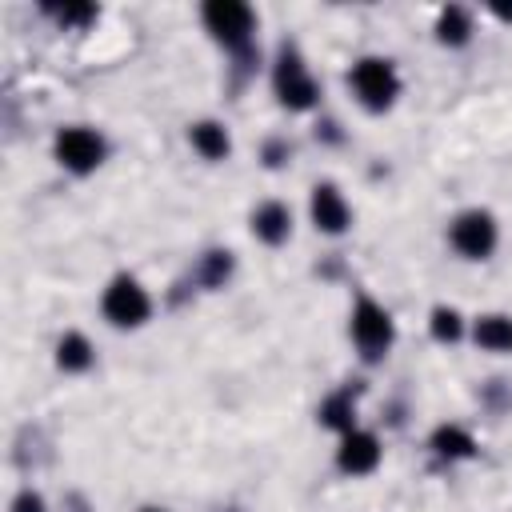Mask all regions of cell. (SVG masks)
<instances>
[{
    "mask_svg": "<svg viewBox=\"0 0 512 512\" xmlns=\"http://www.w3.org/2000/svg\"><path fill=\"white\" fill-rule=\"evenodd\" d=\"M144 512H164V508H144Z\"/></svg>",
    "mask_w": 512,
    "mask_h": 512,
    "instance_id": "obj_20",
    "label": "cell"
},
{
    "mask_svg": "<svg viewBox=\"0 0 512 512\" xmlns=\"http://www.w3.org/2000/svg\"><path fill=\"white\" fill-rule=\"evenodd\" d=\"M272 88H276V96H280L284 108H312L316 104V92H320L316 80H312V72H308V64L296 52H284L280 56V64L272 72Z\"/></svg>",
    "mask_w": 512,
    "mask_h": 512,
    "instance_id": "obj_4",
    "label": "cell"
},
{
    "mask_svg": "<svg viewBox=\"0 0 512 512\" xmlns=\"http://www.w3.org/2000/svg\"><path fill=\"white\" fill-rule=\"evenodd\" d=\"M432 448L440 452V456H448V460H456V456H472V436L460 428V424H440L436 428V436H432Z\"/></svg>",
    "mask_w": 512,
    "mask_h": 512,
    "instance_id": "obj_14",
    "label": "cell"
},
{
    "mask_svg": "<svg viewBox=\"0 0 512 512\" xmlns=\"http://www.w3.org/2000/svg\"><path fill=\"white\" fill-rule=\"evenodd\" d=\"M56 160L68 172H92L104 160V140L92 128H80V124L60 128L56 132Z\"/></svg>",
    "mask_w": 512,
    "mask_h": 512,
    "instance_id": "obj_7",
    "label": "cell"
},
{
    "mask_svg": "<svg viewBox=\"0 0 512 512\" xmlns=\"http://www.w3.org/2000/svg\"><path fill=\"white\" fill-rule=\"evenodd\" d=\"M468 32H472V20H468L464 8H444V12H440V20H436V36H440L444 44H464Z\"/></svg>",
    "mask_w": 512,
    "mask_h": 512,
    "instance_id": "obj_15",
    "label": "cell"
},
{
    "mask_svg": "<svg viewBox=\"0 0 512 512\" xmlns=\"http://www.w3.org/2000/svg\"><path fill=\"white\" fill-rule=\"evenodd\" d=\"M92 16H96V8H60V24H84Z\"/></svg>",
    "mask_w": 512,
    "mask_h": 512,
    "instance_id": "obj_19",
    "label": "cell"
},
{
    "mask_svg": "<svg viewBox=\"0 0 512 512\" xmlns=\"http://www.w3.org/2000/svg\"><path fill=\"white\" fill-rule=\"evenodd\" d=\"M12 512H48V508H44V496H40V492L24 488V492L12 500Z\"/></svg>",
    "mask_w": 512,
    "mask_h": 512,
    "instance_id": "obj_18",
    "label": "cell"
},
{
    "mask_svg": "<svg viewBox=\"0 0 512 512\" xmlns=\"http://www.w3.org/2000/svg\"><path fill=\"white\" fill-rule=\"evenodd\" d=\"M432 336H436V340H460V312L440 304V308L432 312Z\"/></svg>",
    "mask_w": 512,
    "mask_h": 512,
    "instance_id": "obj_17",
    "label": "cell"
},
{
    "mask_svg": "<svg viewBox=\"0 0 512 512\" xmlns=\"http://www.w3.org/2000/svg\"><path fill=\"white\" fill-rule=\"evenodd\" d=\"M452 248L460 252V256H468V260H484L492 248H496V220H492V212H484V208H472V212H460L456 220H452Z\"/></svg>",
    "mask_w": 512,
    "mask_h": 512,
    "instance_id": "obj_5",
    "label": "cell"
},
{
    "mask_svg": "<svg viewBox=\"0 0 512 512\" xmlns=\"http://www.w3.org/2000/svg\"><path fill=\"white\" fill-rule=\"evenodd\" d=\"M56 364H60L64 372H84V368L92 364V344H88L80 332L60 336V344H56Z\"/></svg>",
    "mask_w": 512,
    "mask_h": 512,
    "instance_id": "obj_13",
    "label": "cell"
},
{
    "mask_svg": "<svg viewBox=\"0 0 512 512\" xmlns=\"http://www.w3.org/2000/svg\"><path fill=\"white\" fill-rule=\"evenodd\" d=\"M204 24H208V32H212L216 40H224L228 48H244L248 36H252L256 16H252L248 4H236V0H212V4H204Z\"/></svg>",
    "mask_w": 512,
    "mask_h": 512,
    "instance_id": "obj_6",
    "label": "cell"
},
{
    "mask_svg": "<svg viewBox=\"0 0 512 512\" xmlns=\"http://www.w3.org/2000/svg\"><path fill=\"white\" fill-rule=\"evenodd\" d=\"M100 308H104V316H108L116 328H136V324L148 320L152 300H148V292L140 288V280H132V276H116V280L104 288Z\"/></svg>",
    "mask_w": 512,
    "mask_h": 512,
    "instance_id": "obj_3",
    "label": "cell"
},
{
    "mask_svg": "<svg viewBox=\"0 0 512 512\" xmlns=\"http://www.w3.org/2000/svg\"><path fill=\"white\" fill-rule=\"evenodd\" d=\"M472 340L484 352H512V316H500V312L480 316L472 324Z\"/></svg>",
    "mask_w": 512,
    "mask_h": 512,
    "instance_id": "obj_11",
    "label": "cell"
},
{
    "mask_svg": "<svg viewBox=\"0 0 512 512\" xmlns=\"http://www.w3.org/2000/svg\"><path fill=\"white\" fill-rule=\"evenodd\" d=\"M348 220H352V208H348V200L340 196V188H336V184H316V188H312V224H316L320 232L336 236V232L348 228Z\"/></svg>",
    "mask_w": 512,
    "mask_h": 512,
    "instance_id": "obj_8",
    "label": "cell"
},
{
    "mask_svg": "<svg viewBox=\"0 0 512 512\" xmlns=\"http://www.w3.org/2000/svg\"><path fill=\"white\" fill-rule=\"evenodd\" d=\"M352 396L348 392H336V396H328L324 400V408H320V420L328 424V428H336V432H352Z\"/></svg>",
    "mask_w": 512,
    "mask_h": 512,
    "instance_id": "obj_16",
    "label": "cell"
},
{
    "mask_svg": "<svg viewBox=\"0 0 512 512\" xmlns=\"http://www.w3.org/2000/svg\"><path fill=\"white\" fill-rule=\"evenodd\" d=\"M188 140H192V148H196L204 160H224L228 148H232L228 128L216 124V120H200V124H192V128H188Z\"/></svg>",
    "mask_w": 512,
    "mask_h": 512,
    "instance_id": "obj_12",
    "label": "cell"
},
{
    "mask_svg": "<svg viewBox=\"0 0 512 512\" xmlns=\"http://www.w3.org/2000/svg\"><path fill=\"white\" fill-rule=\"evenodd\" d=\"M252 232H256L264 244H284L288 232H292V212H288L280 200H264V204H256V212H252Z\"/></svg>",
    "mask_w": 512,
    "mask_h": 512,
    "instance_id": "obj_10",
    "label": "cell"
},
{
    "mask_svg": "<svg viewBox=\"0 0 512 512\" xmlns=\"http://www.w3.org/2000/svg\"><path fill=\"white\" fill-rule=\"evenodd\" d=\"M348 84H352L356 100H360L364 108H372V112L388 108V104L396 100V92H400V76H396L392 60H380V56L356 60L352 72H348Z\"/></svg>",
    "mask_w": 512,
    "mask_h": 512,
    "instance_id": "obj_1",
    "label": "cell"
},
{
    "mask_svg": "<svg viewBox=\"0 0 512 512\" xmlns=\"http://www.w3.org/2000/svg\"><path fill=\"white\" fill-rule=\"evenodd\" d=\"M352 340H356V348H360V356L364 360H380L388 348H392V316L376 304V300H368V296H360L356 300V308H352Z\"/></svg>",
    "mask_w": 512,
    "mask_h": 512,
    "instance_id": "obj_2",
    "label": "cell"
},
{
    "mask_svg": "<svg viewBox=\"0 0 512 512\" xmlns=\"http://www.w3.org/2000/svg\"><path fill=\"white\" fill-rule=\"evenodd\" d=\"M336 460H340L344 472L364 476V472H372V468L380 464V440H376L372 432H356V428H352V432H344Z\"/></svg>",
    "mask_w": 512,
    "mask_h": 512,
    "instance_id": "obj_9",
    "label": "cell"
}]
</instances>
